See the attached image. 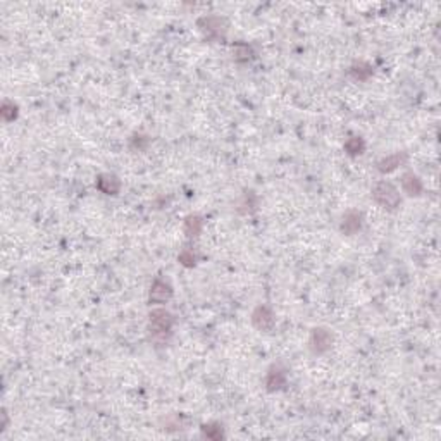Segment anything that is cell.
<instances>
[{
	"mask_svg": "<svg viewBox=\"0 0 441 441\" xmlns=\"http://www.w3.org/2000/svg\"><path fill=\"white\" fill-rule=\"evenodd\" d=\"M374 200L379 205H383V207L386 209H395L396 205L400 204V195H398V190L395 188L391 183H386V181H383V183L376 185L374 188Z\"/></svg>",
	"mask_w": 441,
	"mask_h": 441,
	"instance_id": "obj_1",
	"label": "cell"
},
{
	"mask_svg": "<svg viewBox=\"0 0 441 441\" xmlns=\"http://www.w3.org/2000/svg\"><path fill=\"white\" fill-rule=\"evenodd\" d=\"M173 326V317L166 310H155L150 314V329L157 335H164Z\"/></svg>",
	"mask_w": 441,
	"mask_h": 441,
	"instance_id": "obj_2",
	"label": "cell"
},
{
	"mask_svg": "<svg viewBox=\"0 0 441 441\" xmlns=\"http://www.w3.org/2000/svg\"><path fill=\"white\" fill-rule=\"evenodd\" d=\"M171 295H173V290H171V286L168 285V283L157 279V281L154 283V286H152V290H150V302L164 303L166 300H169Z\"/></svg>",
	"mask_w": 441,
	"mask_h": 441,
	"instance_id": "obj_3",
	"label": "cell"
},
{
	"mask_svg": "<svg viewBox=\"0 0 441 441\" xmlns=\"http://www.w3.org/2000/svg\"><path fill=\"white\" fill-rule=\"evenodd\" d=\"M253 324H255L259 329H271L272 324H274V317H272V312L269 310L267 307H259L255 312H253V317H252Z\"/></svg>",
	"mask_w": 441,
	"mask_h": 441,
	"instance_id": "obj_4",
	"label": "cell"
},
{
	"mask_svg": "<svg viewBox=\"0 0 441 441\" xmlns=\"http://www.w3.org/2000/svg\"><path fill=\"white\" fill-rule=\"evenodd\" d=\"M312 348L317 352V354H321V352H326L327 348H329L331 345V336L329 333L324 331V329H316L312 335Z\"/></svg>",
	"mask_w": 441,
	"mask_h": 441,
	"instance_id": "obj_5",
	"label": "cell"
},
{
	"mask_svg": "<svg viewBox=\"0 0 441 441\" xmlns=\"http://www.w3.org/2000/svg\"><path fill=\"white\" fill-rule=\"evenodd\" d=\"M97 185L107 195H116L119 192V179L114 174H102L99 181H97Z\"/></svg>",
	"mask_w": 441,
	"mask_h": 441,
	"instance_id": "obj_6",
	"label": "cell"
},
{
	"mask_svg": "<svg viewBox=\"0 0 441 441\" xmlns=\"http://www.w3.org/2000/svg\"><path fill=\"white\" fill-rule=\"evenodd\" d=\"M401 183H403V190L409 195H419L420 192H422V185H420L419 178L415 174H412V173L405 174Z\"/></svg>",
	"mask_w": 441,
	"mask_h": 441,
	"instance_id": "obj_7",
	"label": "cell"
},
{
	"mask_svg": "<svg viewBox=\"0 0 441 441\" xmlns=\"http://www.w3.org/2000/svg\"><path fill=\"white\" fill-rule=\"evenodd\" d=\"M341 229L345 231L346 234H354L355 231L360 229V214L357 212H348L343 219V226Z\"/></svg>",
	"mask_w": 441,
	"mask_h": 441,
	"instance_id": "obj_8",
	"label": "cell"
},
{
	"mask_svg": "<svg viewBox=\"0 0 441 441\" xmlns=\"http://www.w3.org/2000/svg\"><path fill=\"white\" fill-rule=\"evenodd\" d=\"M202 229V219L197 217V215H190L188 219L185 220V233L188 236H197Z\"/></svg>",
	"mask_w": 441,
	"mask_h": 441,
	"instance_id": "obj_9",
	"label": "cell"
},
{
	"mask_svg": "<svg viewBox=\"0 0 441 441\" xmlns=\"http://www.w3.org/2000/svg\"><path fill=\"white\" fill-rule=\"evenodd\" d=\"M283 384H285V374H283V372L276 371V372H271V374H269V377H267L269 390H279Z\"/></svg>",
	"mask_w": 441,
	"mask_h": 441,
	"instance_id": "obj_10",
	"label": "cell"
},
{
	"mask_svg": "<svg viewBox=\"0 0 441 441\" xmlns=\"http://www.w3.org/2000/svg\"><path fill=\"white\" fill-rule=\"evenodd\" d=\"M401 162V157L400 155H393V157H388V159H384L383 162H379V171H393L396 166H400Z\"/></svg>",
	"mask_w": 441,
	"mask_h": 441,
	"instance_id": "obj_11",
	"label": "cell"
},
{
	"mask_svg": "<svg viewBox=\"0 0 441 441\" xmlns=\"http://www.w3.org/2000/svg\"><path fill=\"white\" fill-rule=\"evenodd\" d=\"M346 150H348L350 154H362V150H364V141L360 138H352L348 143H346Z\"/></svg>",
	"mask_w": 441,
	"mask_h": 441,
	"instance_id": "obj_12",
	"label": "cell"
},
{
	"mask_svg": "<svg viewBox=\"0 0 441 441\" xmlns=\"http://www.w3.org/2000/svg\"><path fill=\"white\" fill-rule=\"evenodd\" d=\"M204 436H207V438H212V439H219L220 436H223V429L220 428H212V426H205L204 428Z\"/></svg>",
	"mask_w": 441,
	"mask_h": 441,
	"instance_id": "obj_13",
	"label": "cell"
},
{
	"mask_svg": "<svg viewBox=\"0 0 441 441\" xmlns=\"http://www.w3.org/2000/svg\"><path fill=\"white\" fill-rule=\"evenodd\" d=\"M11 111H16V107H14L12 104H9V102H6V104H4V109H2V116H4V119H14V117H16V114H14V112H11Z\"/></svg>",
	"mask_w": 441,
	"mask_h": 441,
	"instance_id": "obj_14",
	"label": "cell"
},
{
	"mask_svg": "<svg viewBox=\"0 0 441 441\" xmlns=\"http://www.w3.org/2000/svg\"><path fill=\"white\" fill-rule=\"evenodd\" d=\"M179 261L183 262V264H186V266H192V264H195V257H193V253L183 252V253L179 255Z\"/></svg>",
	"mask_w": 441,
	"mask_h": 441,
	"instance_id": "obj_15",
	"label": "cell"
}]
</instances>
